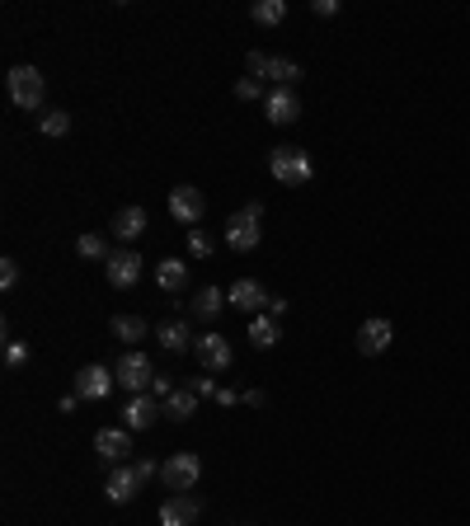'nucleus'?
Masks as SVG:
<instances>
[{
    "mask_svg": "<svg viewBox=\"0 0 470 526\" xmlns=\"http://www.w3.org/2000/svg\"><path fill=\"white\" fill-rule=\"evenodd\" d=\"M5 90H10V99H14V108H28V113L43 108V94H47L38 66H14V71L5 76Z\"/></svg>",
    "mask_w": 470,
    "mask_h": 526,
    "instance_id": "obj_3",
    "label": "nucleus"
},
{
    "mask_svg": "<svg viewBox=\"0 0 470 526\" xmlns=\"http://www.w3.org/2000/svg\"><path fill=\"white\" fill-rule=\"evenodd\" d=\"M156 283H160V291H183V287H189V263L160 259L156 263Z\"/></svg>",
    "mask_w": 470,
    "mask_h": 526,
    "instance_id": "obj_19",
    "label": "nucleus"
},
{
    "mask_svg": "<svg viewBox=\"0 0 470 526\" xmlns=\"http://www.w3.org/2000/svg\"><path fill=\"white\" fill-rule=\"evenodd\" d=\"M315 14H320V20H334V14H339V0H315L311 5Z\"/></svg>",
    "mask_w": 470,
    "mask_h": 526,
    "instance_id": "obj_35",
    "label": "nucleus"
},
{
    "mask_svg": "<svg viewBox=\"0 0 470 526\" xmlns=\"http://www.w3.org/2000/svg\"><path fill=\"white\" fill-rule=\"evenodd\" d=\"M24 362H28V343L5 339V367H24Z\"/></svg>",
    "mask_w": 470,
    "mask_h": 526,
    "instance_id": "obj_29",
    "label": "nucleus"
},
{
    "mask_svg": "<svg viewBox=\"0 0 470 526\" xmlns=\"http://www.w3.org/2000/svg\"><path fill=\"white\" fill-rule=\"evenodd\" d=\"M263 113H268V123H278V127H292L301 118V104H296V94L292 90H268L263 99Z\"/></svg>",
    "mask_w": 470,
    "mask_h": 526,
    "instance_id": "obj_16",
    "label": "nucleus"
},
{
    "mask_svg": "<svg viewBox=\"0 0 470 526\" xmlns=\"http://www.w3.org/2000/svg\"><path fill=\"white\" fill-rule=\"evenodd\" d=\"M146 394H156V400L165 404V400H170V394H174V381H170V376H165V371H156V381H150V390Z\"/></svg>",
    "mask_w": 470,
    "mask_h": 526,
    "instance_id": "obj_31",
    "label": "nucleus"
},
{
    "mask_svg": "<svg viewBox=\"0 0 470 526\" xmlns=\"http://www.w3.org/2000/svg\"><path fill=\"white\" fill-rule=\"evenodd\" d=\"M113 371H118V386L132 390V394H146L150 381H156V367H150V357H146V353H123Z\"/></svg>",
    "mask_w": 470,
    "mask_h": 526,
    "instance_id": "obj_5",
    "label": "nucleus"
},
{
    "mask_svg": "<svg viewBox=\"0 0 470 526\" xmlns=\"http://www.w3.org/2000/svg\"><path fill=\"white\" fill-rule=\"evenodd\" d=\"M156 418H160V400H156V394H132L127 409H123V423L132 427V433H146Z\"/></svg>",
    "mask_w": 470,
    "mask_h": 526,
    "instance_id": "obj_15",
    "label": "nucleus"
},
{
    "mask_svg": "<svg viewBox=\"0 0 470 526\" xmlns=\"http://www.w3.org/2000/svg\"><path fill=\"white\" fill-rule=\"evenodd\" d=\"M278 339H282V329H278V320L268 315V310L249 315V343H255V348H273Z\"/></svg>",
    "mask_w": 470,
    "mask_h": 526,
    "instance_id": "obj_20",
    "label": "nucleus"
},
{
    "mask_svg": "<svg viewBox=\"0 0 470 526\" xmlns=\"http://www.w3.org/2000/svg\"><path fill=\"white\" fill-rule=\"evenodd\" d=\"M193 353H198V362H203V371H226L231 357H235V353H231V339H222L216 329L193 343Z\"/></svg>",
    "mask_w": 470,
    "mask_h": 526,
    "instance_id": "obj_10",
    "label": "nucleus"
},
{
    "mask_svg": "<svg viewBox=\"0 0 470 526\" xmlns=\"http://www.w3.org/2000/svg\"><path fill=\"white\" fill-rule=\"evenodd\" d=\"M76 404H80V394L71 390V394H61V414H76Z\"/></svg>",
    "mask_w": 470,
    "mask_h": 526,
    "instance_id": "obj_38",
    "label": "nucleus"
},
{
    "mask_svg": "<svg viewBox=\"0 0 470 526\" xmlns=\"http://www.w3.org/2000/svg\"><path fill=\"white\" fill-rule=\"evenodd\" d=\"M113 386H118V371L99 367V362H90V367L76 371V394H80V400H109Z\"/></svg>",
    "mask_w": 470,
    "mask_h": 526,
    "instance_id": "obj_9",
    "label": "nucleus"
},
{
    "mask_svg": "<svg viewBox=\"0 0 470 526\" xmlns=\"http://www.w3.org/2000/svg\"><path fill=\"white\" fill-rule=\"evenodd\" d=\"M38 127H43V137H66V132H71V113H66V108H47L38 118Z\"/></svg>",
    "mask_w": 470,
    "mask_h": 526,
    "instance_id": "obj_26",
    "label": "nucleus"
},
{
    "mask_svg": "<svg viewBox=\"0 0 470 526\" xmlns=\"http://www.w3.org/2000/svg\"><path fill=\"white\" fill-rule=\"evenodd\" d=\"M259 221H263V203H249V207H240V211L226 221V244H231L235 254H249V250L263 240Z\"/></svg>",
    "mask_w": 470,
    "mask_h": 526,
    "instance_id": "obj_2",
    "label": "nucleus"
},
{
    "mask_svg": "<svg viewBox=\"0 0 470 526\" xmlns=\"http://www.w3.org/2000/svg\"><path fill=\"white\" fill-rule=\"evenodd\" d=\"M198 474H203V460H198L193 451H174V456L160 466L165 489H174V493H189V489L198 484Z\"/></svg>",
    "mask_w": 470,
    "mask_h": 526,
    "instance_id": "obj_4",
    "label": "nucleus"
},
{
    "mask_svg": "<svg viewBox=\"0 0 470 526\" xmlns=\"http://www.w3.org/2000/svg\"><path fill=\"white\" fill-rule=\"evenodd\" d=\"M14 283H20V263H14V259H0V287L14 291Z\"/></svg>",
    "mask_w": 470,
    "mask_h": 526,
    "instance_id": "obj_32",
    "label": "nucleus"
},
{
    "mask_svg": "<svg viewBox=\"0 0 470 526\" xmlns=\"http://www.w3.org/2000/svg\"><path fill=\"white\" fill-rule=\"evenodd\" d=\"M189 254L193 259H212V235H207V230H189Z\"/></svg>",
    "mask_w": 470,
    "mask_h": 526,
    "instance_id": "obj_28",
    "label": "nucleus"
},
{
    "mask_svg": "<svg viewBox=\"0 0 470 526\" xmlns=\"http://www.w3.org/2000/svg\"><path fill=\"white\" fill-rule=\"evenodd\" d=\"M113 235L123 240V244L142 240V235H146V211H142V207H123V211L113 217Z\"/></svg>",
    "mask_w": 470,
    "mask_h": 526,
    "instance_id": "obj_18",
    "label": "nucleus"
},
{
    "mask_svg": "<svg viewBox=\"0 0 470 526\" xmlns=\"http://www.w3.org/2000/svg\"><path fill=\"white\" fill-rule=\"evenodd\" d=\"M104 277H109V287H118V291L137 287L142 283V254L137 250H113L104 259Z\"/></svg>",
    "mask_w": 470,
    "mask_h": 526,
    "instance_id": "obj_6",
    "label": "nucleus"
},
{
    "mask_svg": "<svg viewBox=\"0 0 470 526\" xmlns=\"http://www.w3.org/2000/svg\"><path fill=\"white\" fill-rule=\"evenodd\" d=\"M76 254H80V259H109L113 250H109V240H104V235H94V230H90V235H80V240H76Z\"/></svg>",
    "mask_w": 470,
    "mask_h": 526,
    "instance_id": "obj_27",
    "label": "nucleus"
},
{
    "mask_svg": "<svg viewBox=\"0 0 470 526\" xmlns=\"http://www.w3.org/2000/svg\"><path fill=\"white\" fill-rule=\"evenodd\" d=\"M156 339H160V348H170V353H189L193 343H198V339L189 334V324H160Z\"/></svg>",
    "mask_w": 470,
    "mask_h": 526,
    "instance_id": "obj_22",
    "label": "nucleus"
},
{
    "mask_svg": "<svg viewBox=\"0 0 470 526\" xmlns=\"http://www.w3.org/2000/svg\"><path fill=\"white\" fill-rule=\"evenodd\" d=\"M203 211H207V197H203V188H193V184H179V188H170V217L179 221V226H198L203 221Z\"/></svg>",
    "mask_w": 470,
    "mask_h": 526,
    "instance_id": "obj_7",
    "label": "nucleus"
},
{
    "mask_svg": "<svg viewBox=\"0 0 470 526\" xmlns=\"http://www.w3.org/2000/svg\"><path fill=\"white\" fill-rule=\"evenodd\" d=\"M245 66H249V76L259 80V76L268 71V52H249V57H245Z\"/></svg>",
    "mask_w": 470,
    "mask_h": 526,
    "instance_id": "obj_34",
    "label": "nucleus"
},
{
    "mask_svg": "<svg viewBox=\"0 0 470 526\" xmlns=\"http://www.w3.org/2000/svg\"><path fill=\"white\" fill-rule=\"evenodd\" d=\"M391 339H395L391 320H362V329H358V353L362 357H381L385 348H391Z\"/></svg>",
    "mask_w": 470,
    "mask_h": 526,
    "instance_id": "obj_14",
    "label": "nucleus"
},
{
    "mask_svg": "<svg viewBox=\"0 0 470 526\" xmlns=\"http://www.w3.org/2000/svg\"><path fill=\"white\" fill-rule=\"evenodd\" d=\"M94 451L104 466H127L132 456V427H99L94 433Z\"/></svg>",
    "mask_w": 470,
    "mask_h": 526,
    "instance_id": "obj_8",
    "label": "nucleus"
},
{
    "mask_svg": "<svg viewBox=\"0 0 470 526\" xmlns=\"http://www.w3.org/2000/svg\"><path fill=\"white\" fill-rule=\"evenodd\" d=\"M268 80H278V90H292L296 80H301V66L296 61H288V57H268V71H263Z\"/></svg>",
    "mask_w": 470,
    "mask_h": 526,
    "instance_id": "obj_24",
    "label": "nucleus"
},
{
    "mask_svg": "<svg viewBox=\"0 0 470 526\" xmlns=\"http://www.w3.org/2000/svg\"><path fill=\"white\" fill-rule=\"evenodd\" d=\"M189 390H193V394H212V400H216V390H222V386H216L212 376H193V381H189Z\"/></svg>",
    "mask_w": 470,
    "mask_h": 526,
    "instance_id": "obj_33",
    "label": "nucleus"
},
{
    "mask_svg": "<svg viewBox=\"0 0 470 526\" xmlns=\"http://www.w3.org/2000/svg\"><path fill=\"white\" fill-rule=\"evenodd\" d=\"M160 414L170 418V423H189V418L198 414V394H193L189 386H174V394L160 404Z\"/></svg>",
    "mask_w": 470,
    "mask_h": 526,
    "instance_id": "obj_17",
    "label": "nucleus"
},
{
    "mask_svg": "<svg viewBox=\"0 0 470 526\" xmlns=\"http://www.w3.org/2000/svg\"><path fill=\"white\" fill-rule=\"evenodd\" d=\"M235 99H268V94L255 76H245V80H235Z\"/></svg>",
    "mask_w": 470,
    "mask_h": 526,
    "instance_id": "obj_30",
    "label": "nucleus"
},
{
    "mask_svg": "<svg viewBox=\"0 0 470 526\" xmlns=\"http://www.w3.org/2000/svg\"><path fill=\"white\" fill-rule=\"evenodd\" d=\"M222 306H231L222 287H203V291L193 296V315L198 320H216V315H222Z\"/></svg>",
    "mask_w": 470,
    "mask_h": 526,
    "instance_id": "obj_21",
    "label": "nucleus"
},
{
    "mask_svg": "<svg viewBox=\"0 0 470 526\" xmlns=\"http://www.w3.org/2000/svg\"><path fill=\"white\" fill-rule=\"evenodd\" d=\"M113 339H123V343H142L146 334H150V329H146V320L142 315H113Z\"/></svg>",
    "mask_w": 470,
    "mask_h": 526,
    "instance_id": "obj_23",
    "label": "nucleus"
},
{
    "mask_svg": "<svg viewBox=\"0 0 470 526\" xmlns=\"http://www.w3.org/2000/svg\"><path fill=\"white\" fill-rule=\"evenodd\" d=\"M268 315L282 320V315H288V301H282V296H268Z\"/></svg>",
    "mask_w": 470,
    "mask_h": 526,
    "instance_id": "obj_36",
    "label": "nucleus"
},
{
    "mask_svg": "<svg viewBox=\"0 0 470 526\" xmlns=\"http://www.w3.org/2000/svg\"><path fill=\"white\" fill-rule=\"evenodd\" d=\"M226 301L235 310H245V315H259V310H268V291H263V283H255V277H240V283L226 291Z\"/></svg>",
    "mask_w": 470,
    "mask_h": 526,
    "instance_id": "obj_13",
    "label": "nucleus"
},
{
    "mask_svg": "<svg viewBox=\"0 0 470 526\" xmlns=\"http://www.w3.org/2000/svg\"><path fill=\"white\" fill-rule=\"evenodd\" d=\"M268 174H273L278 184L296 188V184H311L315 164L306 151H296V146H273V151H268Z\"/></svg>",
    "mask_w": 470,
    "mask_h": 526,
    "instance_id": "obj_1",
    "label": "nucleus"
},
{
    "mask_svg": "<svg viewBox=\"0 0 470 526\" xmlns=\"http://www.w3.org/2000/svg\"><path fill=\"white\" fill-rule=\"evenodd\" d=\"M137 493H142L137 466H113V470H109V484H104V498H109V503H132Z\"/></svg>",
    "mask_w": 470,
    "mask_h": 526,
    "instance_id": "obj_11",
    "label": "nucleus"
},
{
    "mask_svg": "<svg viewBox=\"0 0 470 526\" xmlns=\"http://www.w3.org/2000/svg\"><path fill=\"white\" fill-rule=\"evenodd\" d=\"M198 513H203V503H198L193 493H170V498L160 503V526H193Z\"/></svg>",
    "mask_w": 470,
    "mask_h": 526,
    "instance_id": "obj_12",
    "label": "nucleus"
},
{
    "mask_svg": "<svg viewBox=\"0 0 470 526\" xmlns=\"http://www.w3.org/2000/svg\"><path fill=\"white\" fill-rule=\"evenodd\" d=\"M137 474H142V484H146L150 474H160V466H156V460H146V456H142V460H137Z\"/></svg>",
    "mask_w": 470,
    "mask_h": 526,
    "instance_id": "obj_37",
    "label": "nucleus"
},
{
    "mask_svg": "<svg viewBox=\"0 0 470 526\" xmlns=\"http://www.w3.org/2000/svg\"><path fill=\"white\" fill-rule=\"evenodd\" d=\"M255 24H263V28H278L282 20H288V0H255Z\"/></svg>",
    "mask_w": 470,
    "mask_h": 526,
    "instance_id": "obj_25",
    "label": "nucleus"
}]
</instances>
